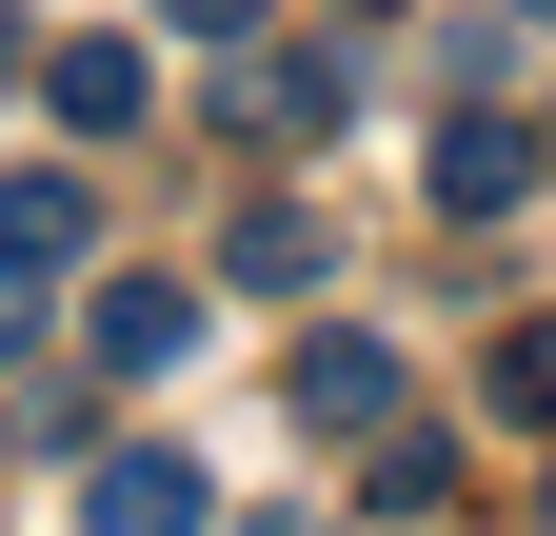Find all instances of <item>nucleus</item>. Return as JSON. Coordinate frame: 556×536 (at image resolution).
Here are the masks:
<instances>
[{
    "label": "nucleus",
    "instance_id": "obj_4",
    "mask_svg": "<svg viewBox=\"0 0 556 536\" xmlns=\"http://www.w3.org/2000/svg\"><path fill=\"white\" fill-rule=\"evenodd\" d=\"M278 397H299V437H397V358H378V339H299Z\"/></svg>",
    "mask_w": 556,
    "mask_h": 536
},
{
    "label": "nucleus",
    "instance_id": "obj_6",
    "mask_svg": "<svg viewBox=\"0 0 556 536\" xmlns=\"http://www.w3.org/2000/svg\"><path fill=\"white\" fill-rule=\"evenodd\" d=\"M338 100H358V60H299V40H239V119H278V140H299V119H318V140H338Z\"/></svg>",
    "mask_w": 556,
    "mask_h": 536
},
{
    "label": "nucleus",
    "instance_id": "obj_2",
    "mask_svg": "<svg viewBox=\"0 0 556 536\" xmlns=\"http://www.w3.org/2000/svg\"><path fill=\"white\" fill-rule=\"evenodd\" d=\"M536 159H556L536 119H497V100H457V119H438V159H417V179H438V219H517V199H536Z\"/></svg>",
    "mask_w": 556,
    "mask_h": 536
},
{
    "label": "nucleus",
    "instance_id": "obj_13",
    "mask_svg": "<svg viewBox=\"0 0 556 536\" xmlns=\"http://www.w3.org/2000/svg\"><path fill=\"white\" fill-rule=\"evenodd\" d=\"M536 516H556V497H536Z\"/></svg>",
    "mask_w": 556,
    "mask_h": 536
},
{
    "label": "nucleus",
    "instance_id": "obj_3",
    "mask_svg": "<svg viewBox=\"0 0 556 536\" xmlns=\"http://www.w3.org/2000/svg\"><path fill=\"white\" fill-rule=\"evenodd\" d=\"M80 339H100V378H179V358H199V279H160V258H139V279L80 298Z\"/></svg>",
    "mask_w": 556,
    "mask_h": 536
},
{
    "label": "nucleus",
    "instance_id": "obj_8",
    "mask_svg": "<svg viewBox=\"0 0 556 536\" xmlns=\"http://www.w3.org/2000/svg\"><path fill=\"white\" fill-rule=\"evenodd\" d=\"M219 279H239V298H299V279H318V199H239Z\"/></svg>",
    "mask_w": 556,
    "mask_h": 536
},
{
    "label": "nucleus",
    "instance_id": "obj_9",
    "mask_svg": "<svg viewBox=\"0 0 556 536\" xmlns=\"http://www.w3.org/2000/svg\"><path fill=\"white\" fill-rule=\"evenodd\" d=\"M258 21H278V0H160V40H199V60H239Z\"/></svg>",
    "mask_w": 556,
    "mask_h": 536
},
{
    "label": "nucleus",
    "instance_id": "obj_10",
    "mask_svg": "<svg viewBox=\"0 0 556 536\" xmlns=\"http://www.w3.org/2000/svg\"><path fill=\"white\" fill-rule=\"evenodd\" d=\"M0 358H40V258H0Z\"/></svg>",
    "mask_w": 556,
    "mask_h": 536
},
{
    "label": "nucleus",
    "instance_id": "obj_7",
    "mask_svg": "<svg viewBox=\"0 0 556 536\" xmlns=\"http://www.w3.org/2000/svg\"><path fill=\"white\" fill-rule=\"evenodd\" d=\"M80 239H100V199L60 179V159H40V179H0V258H40V279H80Z\"/></svg>",
    "mask_w": 556,
    "mask_h": 536
},
{
    "label": "nucleus",
    "instance_id": "obj_12",
    "mask_svg": "<svg viewBox=\"0 0 556 536\" xmlns=\"http://www.w3.org/2000/svg\"><path fill=\"white\" fill-rule=\"evenodd\" d=\"M517 21H556V0H517Z\"/></svg>",
    "mask_w": 556,
    "mask_h": 536
},
{
    "label": "nucleus",
    "instance_id": "obj_5",
    "mask_svg": "<svg viewBox=\"0 0 556 536\" xmlns=\"http://www.w3.org/2000/svg\"><path fill=\"white\" fill-rule=\"evenodd\" d=\"M40 100H60V140H139L160 60H139V40H60V60H40Z\"/></svg>",
    "mask_w": 556,
    "mask_h": 536
},
{
    "label": "nucleus",
    "instance_id": "obj_11",
    "mask_svg": "<svg viewBox=\"0 0 556 536\" xmlns=\"http://www.w3.org/2000/svg\"><path fill=\"white\" fill-rule=\"evenodd\" d=\"M0 80H21V0H0Z\"/></svg>",
    "mask_w": 556,
    "mask_h": 536
},
{
    "label": "nucleus",
    "instance_id": "obj_1",
    "mask_svg": "<svg viewBox=\"0 0 556 536\" xmlns=\"http://www.w3.org/2000/svg\"><path fill=\"white\" fill-rule=\"evenodd\" d=\"M80 536H219V477L179 437H119V457H80Z\"/></svg>",
    "mask_w": 556,
    "mask_h": 536
}]
</instances>
